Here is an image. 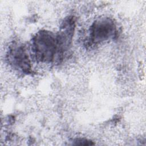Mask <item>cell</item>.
<instances>
[{
  "label": "cell",
  "instance_id": "obj_5",
  "mask_svg": "<svg viewBox=\"0 0 146 146\" xmlns=\"http://www.w3.org/2000/svg\"><path fill=\"white\" fill-rule=\"evenodd\" d=\"M72 144L74 145H94V144L92 142V141L88 140L86 139L78 138L75 139L72 141Z\"/></svg>",
  "mask_w": 146,
  "mask_h": 146
},
{
  "label": "cell",
  "instance_id": "obj_4",
  "mask_svg": "<svg viewBox=\"0 0 146 146\" xmlns=\"http://www.w3.org/2000/svg\"><path fill=\"white\" fill-rule=\"evenodd\" d=\"M75 27V19L73 16L67 17L63 21L59 32L56 34L59 51L62 59L72 43Z\"/></svg>",
  "mask_w": 146,
  "mask_h": 146
},
{
  "label": "cell",
  "instance_id": "obj_3",
  "mask_svg": "<svg viewBox=\"0 0 146 146\" xmlns=\"http://www.w3.org/2000/svg\"><path fill=\"white\" fill-rule=\"evenodd\" d=\"M9 64L15 70L26 74L32 73L31 62L25 47L14 42L9 47L6 55Z\"/></svg>",
  "mask_w": 146,
  "mask_h": 146
},
{
  "label": "cell",
  "instance_id": "obj_2",
  "mask_svg": "<svg viewBox=\"0 0 146 146\" xmlns=\"http://www.w3.org/2000/svg\"><path fill=\"white\" fill-rule=\"evenodd\" d=\"M116 34V25L109 18H100L95 21L90 29L88 43L96 44L114 38Z\"/></svg>",
  "mask_w": 146,
  "mask_h": 146
},
{
  "label": "cell",
  "instance_id": "obj_1",
  "mask_svg": "<svg viewBox=\"0 0 146 146\" xmlns=\"http://www.w3.org/2000/svg\"><path fill=\"white\" fill-rule=\"evenodd\" d=\"M31 48L35 59L43 63L60 62V56L56 34L42 30L37 32L32 39Z\"/></svg>",
  "mask_w": 146,
  "mask_h": 146
}]
</instances>
